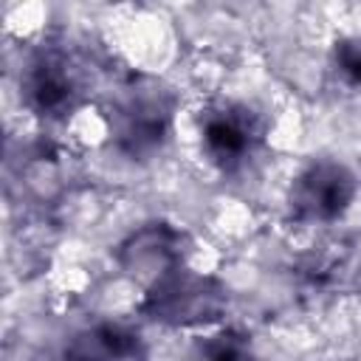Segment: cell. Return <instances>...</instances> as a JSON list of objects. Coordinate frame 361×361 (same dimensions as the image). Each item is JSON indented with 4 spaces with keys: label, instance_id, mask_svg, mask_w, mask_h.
Segmentation results:
<instances>
[{
    "label": "cell",
    "instance_id": "cell-1",
    "mask_svg": "<svg viewBox=\"0 0 361 361\" xmlns=\"http://www.w3.org/2000/svg\"><path fill=\"white\" fill-rule=\"evenodd\" d=\"M141 307L144 313L166 324H197L223 313L226 288L212 276H197L175 265L152 279V288Z\"/></svg>",
    "mask_w": 361,
    "mask_h": 361
},
{
    "label": "cell",
    "instance_id": "cell-2",
    "mask_svg": "<svg viewBox=\"0 0 361 361\" xmlns=\"http://www.w3.org/2000/svg\"><path fill=\"white\" fill-rule=\"evenodd\" d=\"M355 197V178L336 161L310 164L290 186V212L296 220L330 223L347 212Z\"/></svg>",
    "mask_w": 361,
    "mask_h": 361
},
{
    "label": "cell",
    "instance_id": "cell-3",
    "mask_svg": "<svg viewBox=\"0 0 361 361\" xmlns=\"http://www.w3.org/2000/svg\"><path fill=\"white\" fill-rule=\"evenodd\" d=\"M169 118H172V104L169 99L155 90H133L113 116V133L118 147L133 155V158H147L161 144L166 141L169 133Z\"/></svg>",
    "mask_w": 361,
    "mask_h": 361
},
{
    "label": "cell",
    "instance_id": "cell-4",
    "mask_svg": "<svg viewBox=\"0 0 361 361\" xmlns=\"http://www.w3.org/2000/svg\"><path fill=\"white\" fill-rule=\"evenodd\" d=\"M262 138L259 118L243 104H226L212 110L203 121V149L223 172L240 169Z\"/></svg>",
    "mask_w": 361,
    "mask_h": 361
},
{
    "label": "cell",
    "instance_id": "cell-5",
    "mask_svg": "<svg viewBox=\"0 0 361 361\" xmlns=\"http://www.w3.org/2000/svg\"><path fill=\"white\" fill-rule=\"evenodd\" d=\"M23 93L39 116H65L79 104V76L65 54L42 51L28 62Z\"/></svg>",
    "mask_w": 361,
    "mask_h": 361
},
{
    "label": "cell",
    "instance_id": "cell-6",
    "mask_svg": "<svg viewBox=\"0 0 361 361\" xmlns=\"http://www.w3.org/2000/svg\"><path fill=\"white\" fill-rule=\"evenodd\" d=\"M68 361H147V347L138 333L121 324H99L79 333L68 353Z\"/></svg>",
    "mask_w": 361,
    "mask_h": 361
},
{
    "label": "cell",
    "instance_id": "cell-7",
    "mask_svg": "<svg viewBox=\"0 0 361 361\" xmlns=\"http://www.w3.org/2000/svg\"><path fill=\"white\" fill-rule=\"evenodd\" d=\"M180 234L166 226H152L138 231L121 251V259L133 271H152L155 279L178 265L180 257Z\"/></svg>",
    "mask_w": 361,
    "mask_h": 361
},
{
    "label": "cell",
    "instance_id": "cell-8",
    "mask_svg": "<svg viewBox=\"0 0 361 361\" xmlns=\"http://www.w3.org/2000/svg\"><path fill=\"white\" fill-rule=\"evenodd\" d=\"M189 361H257L251 355V350L245 347V341L234 333H223L214 336L203 344H197V350L192 353Z\"/></svg>",
    "mask_w": 361,
    "mask_h": 361
},
{
    "label": "cell",
    "instance_id": "cell-9",
    "mask_svg": "<svg viewBox=\"0 0 361 361\" xmlns=\"http://www.w3.org/2000/svg\"><path fill=\"white\" fill-rule=\"evenodd\" d=\"M336 62L347 79L361 82V39H344L336 48Z\"/></svg>",
    "mask_w": 361,
    "mask_h": 361
}]
</instances>
